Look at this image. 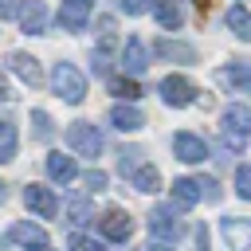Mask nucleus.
<instances>
[{
	"mask_svg": "<svg viewBox=\"0 0 251 251\" xmlns=\"http://www.w3.org/2000/svg\"><path fill=\"white\" fill-rule=\"evenodd\" d=\"M67 216H71V224H86V220H94V212H90L86 200H75V204L67 208Z\"/></svg>",
	"mask_w": 251,
	"mask_h": 251,
	"instance_id": "c85d7f7f",
	"label": "nucleus"
},
{
	"mask_svg": "<svg viewBox=\"0 0 251 251\" xmlns=\"http://www.w3.org/2000/svg\"><path fill=\"white\" fill-rule=\"evenodd\" d=\"M98 231H102L106 239H114V243H126V239L133 235V220H129V212H122V208H106V212L98 216Z\"/></svg>",
	"mask_w": 251,
	"mask_h": 251,
	"instance_id": "39448f33",
	"label": "nucleus"
},
{
	"mask_svg": "<svg viewBox=\"0 0 251 251\" xmlns=\"http://www.w3.org/2000/svg\"><path fill=\"white\" fill-rule=\"evenodd\" d=\"M235 192H239L243 200H251V165H239V169H235Z\"/></svg>",
	"mask_w": 251,
	"mask_h": 251,
	"instance_id": "cd10ccee",
	"label": "nucleus"
},
{
	"mask_svg": "<svg viewBox=\"0 0 251 251\" xmlns=\"http://www.w3.org/2000/svg\"><path fill=\"white\" fill-rule=\"evenodd\" d=\"M192 235H196V251H212V243H208V224H196Z\"/></svg>",
	"mask_w": 251,
	"mask_h": 251,
	"instance_id": "473e14b6",
	"label": "nucleus"
},
{
	"mask_svg": "<svg viewBox=\"0 0 251 251\" xmlns=\"http://www.w3.org/2000/svg\"><path fill=\"white\" fill-rule=\"evenodd\" d=\"M129 184L137 188V192H157L161 188V173H157V165H141V169H133V176H129Z\"/></svg>",
	"mask_w": 251,
	"mask_h": 251,
	"instance_id": "4be33fe9",
	"label": "nucleus"
},
{
	"mask_svg": "<svg viewBox=\"0 0 251 251\" xmlns=\"http://www.w3.org/2000/svg\"><path fill=\"white\" fill-rule=\"evenodd\" d=\"M47 176H51L55 184H71V180L78 176V165H75V157H63V153H47Z\"/></svg>",
	"mask_w": 251,
	"mask_h": 251,
	"instance_id": "dca6fc26",
	"label": "nucleus"
},
{
	"mask_svg": "<svg viewBox=\"0 0 251 251\" xmlns=\"http://www.w3.org/2000/svg\"><path fill=\"white\" fill-rule=\"evenodd\" d=\"M51 86H55V94H59L63 102H71V106H78V102L86 98V75H82L75 63H55Z\"/></svg>",
	"mask_w": 251,
	"mask_h": 251,
	"instance_id": "f03ea898",
	"label": "nucleus"
},
{
	"mask_svg": "<svg viewBox=\"0 0 251 251\" xmlns=\"http://www.w3.org/2000/svg\"><path fill=\"white\" fill-rule=\"evenodd\" d=\"M220 231H224V239H227L231 251H251V220L227 216V220L220 224Z\"/></svg>",
	"mask_w": 251,
	"mask_h": 251,
	"instance_id": "9b49d317",
	"label": "nucleus"
},
{
	"mask_svg": "<svg viewBox=\"0 0 251 251\" xmlns=\"http://www.w3.org/2000/svg\"><path fill=\"white\" fill-rule=\"evenodd\" d=\"M67 251H106L98 239H90V235H82V231H75L71 239H67Z\"/></svg>",
	"mask_w": 251,
	"mask_h": 251,
	"instance_id": "bb28decb",
	"label": "nucleus"
},
{
	"mask_svg": "<svg viewBox=\"0 0 251 251\" xmlns=\"http://www.w3.org/2000/svg\"><path fill=\"white\" fill-rule=\"evenodd\" d=\"M118 157H122V161H118L122 176H133V169H141V165H145V161H137V157H141V149H122Z\"/></svg>",
	"mask_w": 251,
	"mask_h": 251,
	"instance_id": "a878e982",
	"label": "nucleus"
},
{
	"mask_svg": "<svg viewBox=\"0 0 251 251\" xmlns=\"http://www.w3.org/2000/svg\"><path fill=\"white\" fill-rule=\"evenodd\" d=\"M20 24H24L27 35H43L47 31V8H43V0H24L20 4Z\"/></svg>",
	"mask_w": 251,
	"mask_h": 251,
	"instance_id": "ddd939ff",
	"label": "nucleus"
},
{
	"mask_svg": "<svg viewBox=\"0 0 251 251\" xmlns=\"http://www.w3.org/2000/svg\"><path fill=\"white\" fill-rule=\"evenodd\" d=\"M153 8V0H122V12L126 16H141V12H149Z\"/></svg>",
	"mask_w": 251,
	"mask_h": 251,
	"instance_id": "7c9ffc66",
	"label": "nucleus"
},
{
	"mask_svg": "<svg viewBox=\"0 0 251 251\" xmlns=\"http://www.w3.org/2000/svg\"><path fill=\"white\" fill-rule=\"evenodd\" d=\"M35 251H47V247H35Z\"/></svg>",
	"mask_w": 251,
	"mask_h": 251,
	"instance_id": "4c0bfd02",
	"label": "nucleus"
},
{
	"mask_svg": "<svg viewBox=\"0 0 251 251\" xmlns=\"http://www.w3.org/2000/svg\"><path fill=\"white\" fill-rule=\"evenodd\" d=\"M196 184H200V196L204 200H220V180L216 176H196Z\"/></svg>",
	"mask_w": 251,
	"mask_h": 251,
	"instance_id": "c756f323",
	"label": "nucleus"
},
{
	"mask_svg": "<svg viewBox=\"0 0 251 251\" xmlns=\"http://www.w3.org/2000/svg\"><path fill=\"white\" fill-rule=\"evenodd\" d=\"M67 145L78 157H98L102 153V133L94 129V122H71L67 126Z\"/></svg>",
	"mask_w": 251,
	"mask_h": 251,
	"instance_id": "7ed1b4c3",
	"label": "nucleus"
},
{
	"mask_svg": "<svg viewBox=\"0 0 251 251\" xmlns=\"http://www.w3.org/2000/svg\"><path fill=\"white\" fill-rule=\"evenodd\" d=\"M86 20H90V0H63V8H59L63 31H82Z\"/></svg>",
	"mask_w": 251,
	"mask_h": 251,
	"instance_id": "f8f14e48",
	"label": "nucleus"
},
{
	"mask_svg": "<svg viewBox=\"0 0 251 251\" xmlns=\"http://www.w3.org/2000/svg\"><path fill=\"white\" fill-rule=\"evenodd\" d=\"M153 12H157V24H161L165 31H180L184 12H180V4H176V0H157V4H153Z\"/></svg>",
	"mask_w": 251,
	"mask_h": 251,
	"instance_id": "aec40b11",
	"label": "nucleus"
},
{
	"mask_svg": "<svg viewBox=\"0 0 251 251\" xmlns=\"http://www.w3.org/2000/svg\"><path fill=\"white\" fill-rule=\"evenodd\" d=\"M110 90H114L122 102H133V98H141V86H137L133 78H114V82H110Z\"/></svg>",
	"mask_w": 251,
	"mask_h": 251,
	"instance_id": "393cba45",
	"label": "nucleus"
},
{
	"mask_svg": "<svg viewBox=\"0 0 251 251\" xmlns=\"http://www.w3.org/2000/svg\"><path fill=\"white\" fill-rule=\"evenodd\" d=\"M157 94H161L169 106H188V102H196V86H192L184 75H165L161 86H157Z\"/></svg>",
	"mask_w": 251,
	"mask_h": 251,
	"instance_id": "423d86ee",
	"label": "nucleus"
},
{
	"mask_svg": "<svg viewBox=\"0 0 251 251\" xmlns=\"http://www.w3.org/2000/svg\"><path fill=\"white\" fill-rule=\"evenodd\" d=\"M0 247H4V243H0Z\"/></svg>",
	"mask_w": 251,
	"mask_h": 251,
	"instance_id": "58836bf2",
	"label": "nucleus"
},
{
	"mask_svg": "<svg viewBox=\"0 0 251 251\" xmlns=\"http://www.w3.org/2000/svg\"><path fill=\"white\" fill-rule=\"evenodd\" d=\"M24 204H27L39 220H55V216H59V200H55V192H51L47 184H27V188H24Z\"/></svg>",
	"mask_w": 251,
	"mask_h": 251,
	"instance_id": "0eeeda50",
	"label": "nucleus"
},
{
	"mask_svg": "<svg viewBox=\"0 0 251 251\" xmlns=\"http://www.w3.org/2000/svg\"><path fill=\"white\" fill-rule=\"evenodd\" d=\"M157 59H169V63H196V47L176 43V39H157Z\"/></svg>",
	"mask_w": 251,
	"mask_h": 251,
	"instance_id": "a211bd4d",
	"label": "nucleus"
},
{
	"mask_svg": "<svg viewBox=\"0 0 251 251\" xmlns=\"http://www.w3.org/2000/svg\"><path fill=\"white\" fill-rule=\"evenodd\" d=\"M204 196H200V184L196 180H188V176H180V180H173V204L176 208H196Z\"/></svg>",
	"mask_w": 251,
	"mask_h": 251,
	"instance_id": "6ab92c4d",
	"label": "nucleus"
},
{
	"mask_svg": "<svg viewBox=\"0 0 251 251\" xmlns=\"http://www.w3.org/2000/svg\"><path fill=\"white\" fill-rule=\"evenodd\" d=\"M122 67L129 71V78H133V75H141V71L149 67V51H145V43H141L137 35H129V39H126V47H122Z\"/></svg>",
	"mask_w": 251,
	"mask_h": 251,
	"instance_id": "4468645a",
	"label": "nucleus"
},
{
	"mask_svg": "<svg viewBox=\"0 0 251 251\" xmlns=\"http://www.w3.org/2000/svg\"><path fill=\"white\" fill-rule=\"evenodd\" d=\"M220 137L231 153H243L247 137H251V106L243 102H231L224 114H220Z\"/></svg>",
	"mask_w": 251,
	"mask_h": 251,
	"instance_id": "f257e3e1",
	"label": "nucleus"
},
{
	"mask_svg": "<svg viewBox=\"0 0 251 251\" xmlns=\"http://www.w3.org/2000/svg\"><path fill=\"white\" fill-rule=\"evenodd\" d=\"M220 82L227 90H235V94H251V63H239V59L224 63L220 67Z\"/></svg>",
	"mask_w": 251,
	"mask_h": 251,
	"instance_id": "9d476101",
	"label": "nucleus"
},
{
	"mask_svg": "<svg viewBox=\"0 0 251 251\" xmlns=\"http://www.w3.org/2000/svg\"><path fill=\"white\" fill-rule=\"evenodd\" d=\"M8 239H12V243H24L27 251H31V247H47V231H43L39 224H12Z\"/></svg>",
	"mask_w": 251,
	"mask_h": 251,
	"instance_id": "f3484780",
	"label": "nucleus"
},
{
	"mask_svg": "<svg viewBox=\"0 0 251 251\" xmlns=\"http://www.w3.org/2000/svg\"><path fill=\"white\" fill-rule=\"evenodd\" d=\"M173 153H176V161H184V165H200V161L208 157V145H204L196 133L180 129V133H173Z\"/></svg>",
	"mask_w": 251,
	"mask_h": 251,
	"instance_id": "6e6552de",
	"label": "nucleus"
},
{
	"mask_svg": "<svg viewBox=\"0 0 251 251\" xmlns=\"http://www.w3.org/2000/svg\"><path fill=\"white\" fill-rule=\"evenodd\" d=\"M149 231H153V239L176 243V239L188 231V224L176 216V208H153V212H149Z\"/></svg>",
	"mask_w": 251,
	"mask_h": 251,
	"instance_id": "20e7f679",
	"label": "nucleus"
},
{
	"mask_svg": "<svg viewBox=\"0 0 251 251\" xmlns=\"http://www.w3.org/2000/svg\"><path fill=\"white\" fill-rule=\"evenodd\" d=\"M137 251H173V247H169L165 239H149V243H141Z\"/></svg>",
	"mask_w": 251,
	"mask_h": 251,
	"instance_id": "f704fd0d",
	"label": "nucleus"
},
{
	"mask_svg": "<svg viewBox=\"0 0 251 251\" xmlns=\"http://www.w3.org/2000/svg\"><path fill=\"white\" fill-rule=\"evenodd\" d=\"M4 196H8V188H4V180H0V200H4Z\"/></svg>",
	"mask_w": 251,
	"mask_h": 251,
	"instance_id": "e433bc0d",
	"label": "nucleus"
},
{
	"mask_svg": "<svg viewBox=\"0 0 251 251\" xmlns=\"http://www.w3.org/2000/svg\"><path fill=\"white\" fill-rule=\"evenodd\" d=\"M4 98H12V94H8V82H4V75H0V102H4Z\"/></svg>",
	"mask_w": 251,
	"mask_h": 251,
	"instance_id": "c9c22d12",
	"label": "nucleus"
},
{
	"mask_svg": "<svg viewBox=\"0 0 251 251\" xmlns=\"http://www.w3.org/2000/svg\"><path fill=\"white\" fill-rule=\"evenodd\" d=\"M16 149H20V137H16V122H0V161H16Z\"/></svg>",
	"mask_w": 251,
	"mask_h": 251,
	"instance_id": "5701e85b",
	"label": "nucleus"
},
{
	"mask_svg": "<svg viewBox=\"0 0 251 251\" xmlns=\"http://www.w3.org/2000/svg\"><path fill=\"white\" fill-rule=\"evenodd\" d=\"M224 24H227V31H231L235 39H251V12H247L243 4H231L227 16H224Z\"/></svg>",
	"mask_w": 251,
	"mask_h": 251,
	"instance_id": "412c9836",
	"label": "nucleus"
},
{
	"mask_svg": "<svg viewBox=\"0 0 251 251\" xmlns=\"http://www.w3.org/2000/svg\"><path fill=\"white\" fill-rule=\"evenodd\" d=\"M20 16V0H0V20H12Z\"/></svg>",
	"mask_w": 251,
	"mask_h": 251,
	"instance_id": "72a5a7b5",
	"label": "nucleus"
},
{
	"mask_svg": "<svg viewBox=\"0 0 251 251\" xmlns=\"http://www.w3.org/2000/svg\"><path fill=\"white\" fill-rule=\"evenodd\" d=\"M31 126H35V129H31L35 141H51V137H55V122H51L47 110H31Z\"/></svg>",
	"mask_w": 251,
	"mask_h": 251,
	"instance_id": "b1692460",
	"label": "nucleus"
},
{
	"mask_svg": "<svg viewBox=\"0 0 251 251\" xmlns=\"http://www.w3.org/2000/svg\"><path fill=\"white\" fill-rule=\"evenodd\" d=\"M8 67L24 78V86H31V90L43 86V71H39V59H35V55H27V51H12V55H8Z\"/></svg>",
	"mask_w": 251,
	"mask_h": 251,
	"instance_id": "1a4fd4ad",
	"label": "nucleus"
},
{
	"mask_svg": "<svg viewBox=\"0 0 251 251\" xmlns=\"http://www.w3.org/2000/svg\"><path fill=\"white\" fill-rule=\"evenodd\" d=\"M110 126L122 129V133H133V129L145 126V114H141L137 106H129V102H118V106L110 110Z\"/></svg>",
	"mask_w": 251,
	"mask_h": 251,
	"instance_id": "2eb2a0df",
	"label": "nucleus"
},
{
	"mask_svg": "<svg viewBox=\"0 0 251 251\" xmlns=\"http://www.w3.org/2000/svg\"><path fill=\"white\" fill-rule=\"evenodd\" d=\"M86 188H90V192H102V188H106V173L90 169V173H86Z\"/></svg>",
	"mask_w": 251,
	"mask_h": 251,
	"instance_id": "2f4dec72",
	"label": "nucleus"
}]
</instances>
